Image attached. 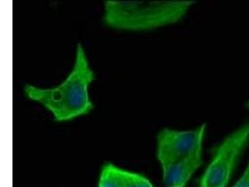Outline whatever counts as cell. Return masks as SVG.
<instances>
[{"label":"cell","mask_w":249,"mask_h":187,"mask_svg":"<svg viewBox=\"0 0 249 187\" xmlns=\"http://www.w3.org/2000/svg\"><path fill=\"white\" fill-rule=\"evenodd\" d=\"M196 3L195 0H108L104 3V23L117 30H155L179 23Z\"/></svg>","instance_id":"obj_2"},{"label":"cell","mask_w":249,"mask_h":187,"mask_svg":"<svg viewBox=\"0 0 249 187\" xmlns=\"http://www.w3.org/2000/svg\"><path fill=\"white\" fill-rule=\"evenodd\" d=\"M232 187H249V161L242 175Z\"/></svg>","instance_id":"obj_7"},{"label":"cell","mask_w":249,"mask_h":187,"mask_svg":"<svg viewBox=\"0 0 249 187\" xmlns=\"http://www.w3.org/2000/svg\"><path fill=\"white\" fill-rule=\"evenodd\" d=\"M95 79L84 46L79 43L72 70L61 84L50 88L28 84L24 87V93L27 99L48 111L55 121H70L94 109L89 89Z\"/></svg>","instance_id":"obj_1"},{"label":"cell","mask_w":249,"mask_h":187,"mask_svg":"<svg viewBox=\"0 0 249 187\" xmlns=\"http://www.w3.org/2000/svg\"><path fill=\"white\" fill-rule=\"evenodd\" d=\"M245 107L246 109H249V99L246 101Z\"/></svg>","instance_id":"obj_8"},{"label":"cell","mask_w":249,"mask_h":187,"mask_svg":"<svg viewBox=\"0 0 249 187\" xmlns=\"http://www.w3.org/2000/svg\"><path fill=\"white\" fill-rule=\"evenodd\" d=\"M202 164L203 155H201L161 166L164 187H187Z\"/></svg>","instance_id":"obj_5"},{"label":"cell","mask_w":249,"mask_h":187,"mask_svg":"<svg viewBox=\"0 0 249 187\" xmlns=\"http://www.w3.org/2000/svg\"><path fill=\"white\" fill-rule=\"evenodd\" d=\"M208 125L202 123L188 130L161 129L157 135L156 153L160 166L203 155Z\"/></svg>","instance_id":"obj_4"},{"label":"cell","mask_w":249,"mask_h":187,"mask_svg":"<svg viewBox=\"0 0 249 187\" xmlns=\"http://www.w3.org/2000/svg\"><path fill=\"white\" fill-rule=\"evenodd\" d=\"M249 144V121L229 133L213 149L198 187H228Z\"/></svg>","instance_id":"obj_3"},{"label":"cell","mask_w":249,"mask_h":187,"mask_svg":"<svg viewBox=\"0 0 249 187\" xmlns=\"http://www.w3.org/2000/svg\"><path fill=\"white\" fill-rule=\"evenodd\" d=\"M98 187H154L143 175L107 164L102 168Z\"/></svg>","instance_id":"obj_6"}]
</instances>
